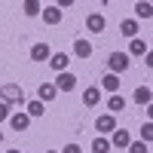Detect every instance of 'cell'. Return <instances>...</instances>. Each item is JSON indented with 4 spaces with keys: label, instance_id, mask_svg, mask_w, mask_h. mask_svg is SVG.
<instances>
[{
    "label": "cell",
    "instance_id": "cell-1",
    "mask_svg": "<svg viewBox=\"0 0 153 153\" xmlns=\"http://www.w3.org/2000/svg\"><path fill=\"white\" fill-rule=\"evenodd\" d=\"M0 101H6L9 107H12V104L22 107V104H25V89H22L19 83H6L3 89H0Z\"/></svg>",
    "mask_w": 153,
    "mask_h": 153
},
{
    "label": "cell",
    "instance_id": "cell-2",
    "mask_svg": "<svg viewBox=\"0 0 153 153\" xmlns=\"http://www.w3.org/2000/svg\"><path fill=\"white\" fill-rule=\"evenodd\" d=\"M107 68H110V74H117V76H120V74H126V71L132 68V58L126 55V52H110Z\"/></svg>",
    "mask_w": 153,
    "mask_h": 153
},
{
    "label": "cell",
    "instance_id": "cell-3",
    "mask_svg": "<svg viewBox=\"0 0 153 153\" xmlns=\"http://www.w3.org/2000/svg\"><path fill=\"white\" fill-rule=\"evenodd\" d=\"M52 86L58 89V92H74V89H76V74H71V71H65V74H58Z\"/></svg>",
    "mask_w": 153,
    "mask_h": 153
},
{
    "label": "cell",
    "instance_id": "cell-4",
    "mask_svg": "<svg viewBox=\"0 0 153 153\" xmlns=\"http://www.w3.org/2000/svg\"><path fill=\"white\" fill-rule=\"evenodd\" d=\"M107 141H110V147H117V150H126V147L132 144V135L126 132V129H113Z\"/></svg>",
    "mask_w": 153,
    "mask_h": 153
},
{
    "label": "cell",
    "instance_id": "cell-5",
    "mask_svg": "<svg viewBox=\"0 0 153 153\" xmlns=\"http://www.w3.org/2000/svg\"><path fill=\"white\" fill-rule=\"evenodd\" d=\"M9 129L12 132H25V129H28V126H31V117H28V113H25V110H19V113H9Z\"/></svg>",
    "mask_w": 153,
    "mask_h": 153
},
{
    "label": "cell",
    "instance_id": "cell-6",
    "mask_svg": "<svg viewBox=\"0 0 153 153\" xmlns=\"http://www.w3.org/2000/svg\"><path fill=\"white\" fill-rule=\"evenodd\" d=\"M55 95H58V89H55L52 83H40V86H37V101H40V104L55 101Z\"/></svg>",
    "mask_w": 153,
    "mask_h": 153
},
{
    "label": "cell",
    "instance_id": "cell-7",
    "mask_svg": "<svg viewBox=\"0 0 153 153\" xmlns=\"http://www.w3.org/2000/svg\"><path fill=\"white\" fill-rule=\"evenodd\" d=\"M150 52V49H147V40H144V37H135V40L129 43V52H126V55H129V58H144Z\"/></svg>",
    "mask_w": 153,
    "mask_h": 153
},
{
    "label": "cell",
    "instance_id": "cell-8",
    "mask_svg": "<svg viewBox=\"0 0 153 153\" xmlns=\"http://www.w3.org/2000/svg\"><path fill=\"white\" fill-rule=\"evenodd\" d=\"M95 129H98L101 135H110L113 129H117V117H110V113H101V117L95 120Z\"/></svg>",
    "mask_w": 153,
    "mask_h": 153
},
{
    "label": "cell",
    "instance_id": "cell-9",
    "mask_svg": "<svg viewBox=\"0 0 153 153\" xmlns=\"http://www.w3.org/2000/svg\"><path fill=\"white\" fill-rule=\"evenodd\" d=\"M49 68H52L55 74H65L68 71V52H52L49 55V61H46Z\"/></svg>",
    "mask_w": 153,
    "mask_h": 153
},
{
    "label": "cell",
    "instance_id": "cell-10",
    "mask_svg": "<svg viewBox=\"0 0 153 153\" xmlns=\"http://www.w3.org/2000/svg\"><path fill=\"white\" fill-rule=\"evenodd\" d=\"M49 55H52V49H49V43H34L31 46V61H49Z\"/></svg>",
    "mask_w": 153,
    "mask_h": 153
},
{
    "label": "cell",
    "instance_id": "cell-11",
    "mask_svg": "<svg viewBox=\"0 0 153 153\" xmlns=\"http://www.w3.org/2000/svg\"><path fill=\"white\" fill-rule=\"evenodd\" d=\"M104 16H101V12H89V16H86V28L89 31H92V34H101V31H104Z\"/></svg>",
    "mask_w": 153,
    "mask_h": 153
},
{
    "label": "cell",
    "instance_id": "cell-12",
    "mask_svg": "<svg viewBox=\"0 0 153 153\" xmlns=\"http://www.w3.org/2000/svg\"><path fill=\"white\" fill-rule=\"evenodd\" d=\"M40 16H43V22H46V25H58L65 12H61L55 3H49V6H43V12H40Z\"/></svg>",
    "mask_w": 153,
    "mask_h": 153
},
{
    "label": "cell",
    "instance_id": "cell-13",
    "mask_svg": "<svg viewBox=\"0 0 153 153\" xmlns=\"http://www.w3.org/2000/svg\"><path fill=\"white\" fill-rule=\"evenodd\" d=\"M98 89L120 95V76H117V74H104V76H101V86H98Z\"/></svg>",
    "mask_w": 153,
    "mask_h": 153
},
{
    "label": "cell",
    "instance_id": "cell-14",
    "mask_svg": "<svg viewBox=\"0 0 153 153\" xmlns=\"http://www.w3.org/2000/svg\"><path fill=\"white\" fill-rule=\"evenodd\" d=\"M74 55L76 58H92V43H89L86 37H80V40L74 43Z\"/></svg>",
    "mask_w": 153,
    "mask_h": 153
},
{
    "label": "cell",
    "instance_id": "cell-15",
    "mask_svg": "<svg viewBox=\"0 0 153 153\" xmlns=\"http://www.w3.org/2000/svg\"><path fill=\"white\" fill-rule=\"evenodd\" d=\"M83 104H86V107L101 104V89H98V86H89L86 92H83Z\"/></svg>",
    "mask_w": 153,
    "mask_h": 153
},
{
    "label": "cell",
    "instance_id": "cell-16",
    "mask_svg": "<svg viewBox=\"0 0 153 153\" xmlns=\"http://www.w3.org/2000/svg\"><path fill=\"white\" fill-rule=\"evenodd\" d=\"M132 98H135V104H144V107H147L150 101H153V92H150V86H138Z\"/></svg>",
    "mask_w": 153,
    "mask_h": 153
},
{
    "label": "cell",
    "instance_id": "cell-17",
    "mask_svg": "<svg viewBox=\"0 0 153 153\" xmlns=\"http://www.w3.org/2000/svg\"><path fill=\"white\" fill-rule=\"evenodd\" d=\"M25 113H28V117L31 120H37V117H43V113H46V104H40V101H28V104H25Z\"/></svg>",
    "mask_w": 153,
    "mask_h": 153
},
{
    "label": "cell",
    "instance_id": "cell-18",
    "mask_svg": "<svg viewBox=\"0 0 153 153\" xmlns=\"http://www.w3.org/2000/svg\"><path fill=\"white\" fill-rule=\"evenodd\" d=\"M107 110H110V117H113V113H120V110H126V98H123V95H110V98H107Z\"/></svg>",
    "mask_w": 153,
    "mask_h": 153
},
{
    "label": "cell",
    "instance_id": "cell-19",
    "mask_svg": "<svg viewBox=\"0 0 153 153\" xmlns=\"http://www.w3.org/2000/svg\"><path fill=\"white\" fill-rule=\"evenodd\" d=\"M120 31H123V37H132V40H135V37H138V22L135 19H126L120 25Z\"/></svg>",
    "mask_w": 153,
    "mask_h": 153
},
{
    "label": "cell",
    "instance_id": "cell-20",
    "mask_svg": "<svg viewBox=\"0 0 153 153\" xmlns=\"http://www.w3.org/2000/svg\"><path fill=\"white\" fill-rule=\"evenodd\" d=\"M92 153H110V141L107 138H92Z\"/></svg>",
    "mask_w": 153,
    "mask_h": 153
},
{
    "label": "cell",
    "instance_id": "cell-21",
    "mask_svg": "<svg viewBox=\"0 0 153 153\" xmlns=\"http://www.w3.org/2000/svg\"><path fill=\"white\" fill-rule=\"evenodd\" d=\"M22 9H25V16H40V12H43V3H37V0H28Z\"/></svg>",
    "mask_w": 153,
    "mask_h": 153
},
{
    "label": "cell",
    "instance_id": "cell-22",
    "mask_svg": "<svg viewBox=\"0 0 153 153\" xmlns=\"http://www.w3.org/2000/svg\"><path fill=\"white\" fill-rule=\"evenodd\" d=\"M135 12H138V19H150L153 16V6L150 3H135Z\"/></svg>",
    "mask_w": 153,
    "mask_h": 153
},
{
    "label": "cell",
    "instance_id": "cell-23",
    "mask_svg": "<svg viewBox=\"0 0 153 153\" xmlns=\"http://www.w3.org/2000/svg\"><path fill=\"white\" fill-rule=\"evenodd\" d=\"M141 141H144V144L153 141V123H144V126H141Z\"/></svg>",
    "mask_w": 153,
    "mask_h": 153
},
{
    "label": "cell",
    "instance_id": "cell-24",
    "mask_svg": "<svg viewBox=\"0 0 153 153\" xmlns=\"http://www.w3.org/2000/svg\"><path fill=\"white\" fill-rule=\"evenodd\" d=\"M126 150H129V153H150V147H147L144 141H132V144L126 147Z\"/></svg>",
    "mask_w": 153,
    "mask_h": 153
},
{
    "label": "cell",
    "instance_id": "cell-25",
    "mask_svg": "<svg viewBox=\"0 0 153 153\" xmlns=\"http://www.w3.org/2000/svg\"><path fill=\"white\" fill-rule=\"evenodd\" d=\"M9 113H12L9 104H6V101H0V123H6V120H9Z\"/></svg>",
    "mask_w": 153,
    "mask_h": 153
},
{
    "label": "cell",
    "instance_id": "cell-26",
    "mask_svg": "<svg viewBox=\"0 0 153 153\" xmlns=\"http://www.w3.org/2000/svg\"><path fill=\"white\" fill-rule=\"evenodd\" d=\"M58 153H83V147H80V144H65Z\"/></svg>",
    "mask_w": 153,
    "mask_h": 153
},
{
    "label": "cell",
    "instance_id": "cell-27",
    "mask_svg": "<svg viewBox=\"0 0 153 153\" xmlns=\"http://www.w3.org/2000/svg\"><path fill=\"white\" fill-rule=\"evenodd\" d=\"M6 153H22V150H6Z\"/></svg>",
    "mask_w": 153,
    "mask_h": 153
},
{
    "label": "cell",
    "instance_id": "cell-28",
    "mask_svg": "<svg viewBox=\"0 0 153 153\" xmlns=\"http://www.w3.org/2000/svg\"><path fill=\"white\" fill-rule=\"evenodd\" d=\"M46 153H58V150H46Z\"/></svg>",
    "mask_w": 153,
    "mask_h": 153
}]
</instances>
